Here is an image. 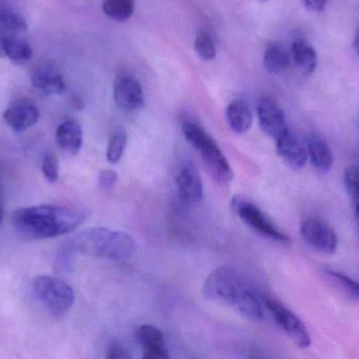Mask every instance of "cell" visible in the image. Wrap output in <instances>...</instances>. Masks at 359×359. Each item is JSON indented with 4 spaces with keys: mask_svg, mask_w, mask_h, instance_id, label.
<instances>
[{
    "mask_svg": "<svg viewBox=\"0 0 359 359\" xmlns=\"http://www.w3.org/2000/svg\"><path fill=\"white\" fill-rule=\"evenodd\" d=\"M136 337L143 349L165 346L163 332L154 325L145 324L139 327L136 331Z\"/></svg>",
    "mask_w": 359,
    "mask_h": 359,
    "instance_id": "cell-23",
    "label": "cell"
},
{
    "mask_svg": "<svg viewBox=\"0 0 359 359\" xmlns=\"http://www.w3.org/2000/svg\"><path fill=\"white\" fill-rule=\"evenodd\" d=\"M56 142L65 153L77 155L83 144V130L74 120H67L56 130Z\"/></svg>",
    "mask_w": 359,
    "mask_h": 359,
    "instance_id": "cell-17",
    "label": "cell"
},
{
    "mask_svg": "<svg viewBox=\"0 0 359 359\" xmlns=\"http://www.w3.org/2000/svg\"><path fill=\"white\" fill-rule=\"evenodd\" d=\"M4 119L15 132H25L37 123L39 120V111L27 99H19L6 109Z\"/></svg>",
    "mask_w": 359,
    "mask_h": 359,
    "instance_id": "cell-12",
    "label": "cell"
},
{
    "mask_svg": "<svg viewBox=\"0 0 359 359\" xmlns=\"http://www.w3.org/2000/svg\"><path fill=\"white\" fill-rule=\"evenodd\" d=\"M103 12L116 21L128 20L134 14V0H104L102 4Z\"/></svg>",
    "mask_w": 359,
    "mask_h": 359,
    "instance_id": "cell-22",
    "label": "cell"
},
{
    "mask_svg": "<svg viewBox=\"0 0 359 359\" xmlns=\"http://www.w3.org/2000/svg\"><path fill=\"white\" fill-rule=\"evenodd\" d=\"M2 219H4V209H2L1 202H0V225H1Z\"/></svg>",
    "mask_w": 359,
    "mask_h": 359,
    "instance_id": "cell-34",
    "label": "cell"
},
{
    "mask_svg": "<svg viewBox=\"0 0 359 359\" xmlns=\"http://www.w3.org/2000/svg\"><path fill=\"white\" fill-rule=\"evenodd\" d=\"M114 99L124 111H138L144 104V92L134 78L121 77L114 84Z\"/></svg>",
    "mask_w": 359,
    "mask_h": 359,
    "instance_id": "cell-13",
    "label": "cell"
},
{
    "mask_svg": "<svg viewBox=\"0 0 359 359\" xmlns=\"http://www.w3.org/2000/svg\"><path fill=\"white\" fill-rule=\"evenodd\" d=\"M257 119L261 130L276 141L289 130L284 111L269 97H264L259 100L257 104Z\"/></svg>",
    "mask_w": 359,
    "mask_h": 359,
    "instance_id": "cell-9",
    "label": "cell"
},
{
    "mask_svg": "<svg viewBox=\"0 0 359 359\" xmlns=\"http://www.w3.org/2000/svg\"><path fill=\"white\" fill-rule=\"evenodd\" d=\"M182 130L186 140L198 151L211 178L221 185H228L233 180V170L215 139L198 124L184 121Z\"/></svg>",
    "mask_w": 359,
    "mask_h": 359,
    "instance_id": "cell-4",
    "label": "cell"
},
{
    "mask_svg": "<svg viewBox=\"0 0 359 359\" xmlns=\"http://www.w3.org/2000/svg\"><path fill=\"white\" fill-rule=\"evenodd\" d=\"M128 145V135L126 130L122 128L114 130L113 134L109 137V144L107 149V159L109 163H119L120 160L123 157Z\"/></svg>",
    "mask_w": 359,
    "mask_h": 359,
    "instance_id": "cell-24",
    "label": "cell"
},
{
    "mask_svg": "<svg viewBox=\"0 0 359 359\" xmlns=\"http://www.w3.org/2000/svg\"><path fill=\"white\" fill-rule=\"evenodd\" d=\"M38 301L55 316L67 313L75 304V292L65 280L50 276H36L32 283Z\"/></svg>",
    "mask_w": 359,
    "mask_h": 359,
    "instance_id": "cell-5",
    "label": "cell"
},
{
    "mask_svg": "<svg viewBox=\"0 0 359 359\" xmlns=\"http://www.w3.org/2000/svg\"><path fill=\"white\" fill-rule=\"evenodd\" d=\"M226 119L232 132L238 135L245 134L252 126V111L246 101L234 100L226 109Z\"/></svg>",
    "mask_w": 359,
    "mask_h": 359,
    "instance_id": "cell-18",
    "label": "cell"
},
{
    "mask_svg": "<svg viewBox=\"0 0 359 359\" xmlns=\"http://www.w3.org/2000/svg\"><path fill=\"white\" fill-rule=\"evenodd\" d=\"M32 86L46 96L58 95L65 90V82L59 69L54 65H43L32 73Z\"/></svg>",
    "mask_w": 359,
    "mask_h": 359,
    "instance_id": "cell-14",
    "label": "cell"
},
{
    "mask_svg": "<svg viewBox=\"0 0 359 359\" xmlns=\"http://www.w3.org/2000/svg\"><path fill=\"white\" fill-rule=\"evenodd\" d=\"M354 48L359 56V29L356 32L355 39H354Z\"/></svg>",
    "mask_w": 359,
    "mask_h": 359,
    "instance_id": "cell-33",
    "label": "cell"
},
{
    "mask_svg": "<svg viewBox=\"0 0 359 359\" xmlns=\"http://www.w3.org/2000/svg\"><path fill=\"white\" fill-rule=\"evenodd\" d=\"M118 181V175L115 170H101L98 176L99 187L103 190H111L115 187Z\"/></svg>",
    "mask_w": 359,
    "mask_h": 359,
    "instance_id": "cell-29",
    "label": "cell"
},
{
    "mask_svg": "<svg viewBox=\"0 0 359 359\" xmlns=\"http://www.w3.org/2000/svg\"><path fill=\"white\" fill-rule=\"evenodd\" d=\"M345 185L355 207L356 215L359 219V170L355 168L348 170L345 174Z\"/></svg>",
    "mask_w": 359,
    "mask_h": 359,
    "instance_id": "cell-27",
    "label": "cell"
},
{
    "mask_svg": "<svg viewBox=\"0 0 359 359\" xmlns=\"http://www.w3.org/2000/svg\"><path fill=\"white\" fill-rule=\"evenodd\" d=\"M194 48L203 60H213L217 56V48L210 36L206 33H198L194 40Z\"/></svg>",
    "mask_w": 359,
    "mask_h": 359,
    "instance_id": "cell-26",
    "label": "cell"
},
{
    "mask_svg": "<svg viewBox=\"0 0 359 359\" xmlns=\"http://www.w3.org/2000/svg\"><path fill=\"white\" fill-rule=\"evenodd\" d=\"M325 274L329 280H331V282L337 285V287L346 292V294L359 301V282L358 280L349 278L341 272L334 271V270L327 269Z\"/></svg>",
    "mask_w": 359,
    "mask_h": 359,
    "instance_id": "cell-25",
    "label": "cell"
},
{
    "mask_svg": "<svg viewBox=\"0 0 359 359\" xmlns=\"http://www.w3.org/2000/svg\"><path fill=\"white\" fill-rule=\"evenodd\" d=\"M33 57V50L22 36L0 32V58L10 59L15 65H25Z\"/></svg>",
    "mask_w": 359,
    "mask_h": 359,
    "instance_id": "cell-15",
    "label": "cell"
},
{
    "mask_svg": "<svg viewBox=\"0 0 359 359\" xmlns=\"http://www.w3.org/2000/svg\"><path fill=\"white\" fill-rule=\"evenodd\" d=\"M262 302L276 324L297 348L307 349L311 346L309 331L297 314L293 313L289 308L272 297H262Z\"/></svg>",
    "mask_w": 359,
    "mask_h": 359,
    "instance_id": "cell-7",
    "label": "cell"
},
{
    "mask_svg": "<svg viewBox=\"0 0 359 359\" xmlns=\"http://www.w3.org/2000/svg\"><path fill=\"white\" fill-rule=\"evenodd\" d=\"M142 359H170V358L165 346H162V347L143 349Z\"/></svg>",
    "mask_w": 359,
    "mask_h": 359,
    "instance_id": "cell-30",
    "label": "cell"
},
{
    "mask_svg": "<svg viewBox=\"0 0 359 359\" xmlns=\"http://www.w3.org/2000/svg\"><path fill=\"white\" fill-rule=\"evenodd\" d=\"M27 31H29V27L22 15L8 6H0V32L1 33L25 37Z\"/></svg>",
    "mask_w": 359,
    "mask_h": 359,
    "instance_id": "cell-20",
    "label": "cell"
},
{
    "mask_svg": "<svg viewBox=\"0 0 359 359\" xmlns=\"http://www.w3.org/2000/svg\"><path fill=\"white\" fill-rule=\"evenodd\" d=\"M291 56L295 65L304 73L312 74L318 65V55L313 46H310L306 40L297 39L291 46Z\"/></svg>",
    "mask_w": 359,
    "mask_h": 359,
    "instance_id": "cell-19",
    "label": "cell"
},
{
    "mask_svg": "<svg viewBox=\"0 0 359 359\" xmlns=\"http://www.w3.org/2000/svg\"><path fill=\"white\" fill-rule=\"evenodd\" d=\"M65 250L72 255L124 261L134 255L136 242L126 232L105 227H92L72 236L65 245Z\"/></svg>",
    "mask_w": 359,
    "mask_h": 359,
    "instance_id": "cell-3",
    "label": "cell"
},
{
    "mask_svg": "<svg viewBox=\"0 0 359 359\" xmlns=\"http://www.w3.org/2000/svg\"><path fill=\"white\" fill-rule=\"evenodd\" d=\"M86 219V211L78 207L39 205L17 209L13 213L12 223L23 236L44 240L71 233Z\"/></svg>",
    "mask_w": 359,
    "mask_h": 359,
    "instance_id": "cell-2",
    "label": "cell"
},
{
    "mask_svg": "<svg viewBox=\"0 0 359 359\" xmlns=\"http://www.w3.org/2000/svg\"><path fill=\"white\" fill-rule=\"evenodd\" d=\"M289 65L290 57L282 46L272 44L266 50L264 55V67L270 74L278 75L284 72Z\"/></svg>",
    "mask_w": 359,
    "mask_h": 359,
    "instance_id": "cell-21",
    "label": "cell"
},
{
    "mask_svg": "<svg viewBox=\"0 0 359 359\" xmlns=\"http://www.w3.org/2000/svg\"><path fill=\"white\" fill-rule=\"evenodd\" d=\"M232 211L244 222L245 224L252 228L255 232L261 234L264 238L280 244H290L288 236L280 231L271 219L249 200L243 196H234L231 201Z\"/></svg>",
    "mask_w": 359,
    "mask_h": 359,
    "instance_id": "cell-6",
    "label": "cell"
},
{
    "mask_svg": "<svg viewBox=\"0 0 359 359\" xmlns=\"http://www.w3.org/2000/svg\"><path fill=\"white\" fill-rule=\"evenodd\" d=\"M308 156L312 165L320 172H330L334 163V158L328 142L320 135L313 133L309 135L307 141Z\"/></svg>",
    "mask_w": 359,
    "mask_h": 359,
    "instance_id": "cell-16",
    "label": "cell"
},
{
    "mask_svg": "<svg viewBox=\"0 0 359 359\" xmlns=\"http://www.w3.org/2000/svg\"><path fill=\"white\" fill-rule=\"evenodd\" d=\"M302 1L308 10L313 12H322L327 4V0H302Z\"/></svg>",
    "mask_w": 359,
    "mask_h": 359,
    "instance_id": "cell-32",
    "label": "cell"
},
{
    "mask_svg": "<svg viewBox=\"0 0 359 359\" xmlns=\"http://www.w3.org/2000/svg\"><path fill=\"white\" fill-rule=\"evenodd\" d=\"M203 294L209 301L233 307L248 320H263L262 299L248 278L236 268L221 266L213 270L203 284Z\"/></svg>",
    "mask_w": 359,
    "mask_h": 359,
    "instance_id": "cell-1",
    "label": "cell"
},
{
    "mask_svg": "<svg viewBox=\"0 0 359 359\" xmlns=\"http://www.w3.org/2000/svg\"><path fill=\"white\" fill-rule=\"evenodd\" d=\"M259 1L265 2V1H267V0H259Z\"/></svg>",
    "mask_w": 359,
    "mask_h": 359,
    "instance_id": "cell-35",
    "label": "cell"
},
{
    "mask_svg": "<svg viewBox=\"0 0 359 359\" xmlns=\"http://www.w3.org/2000/svg\"><path fill=\"white\" fill-rule=\"evenodd\" d=\"M276 153L293 170H302L307 163L308 151L303 141L292 130H288L276 141Z\"/></svg>",
    "mask_w": 359,
    "mask_h": 359,
    "instance_id": "cell-11",
    "label": "cell"
},
{
    "mask_svg": "<svg viewBox=\"0 0 359 359\" xmlns=\"http://www.w3.org/2000/svg\"><path fill=\"white\" fill-rule=\"evenodd\" d=\"M42 174L50 183H55L59 179L58 160L53 154H48L42 160Z\"/></svg>",
    "mask_w": 359,
    "mask_h": 359,
    "instance_id": "cell-28",
    "label": "cell"
},
{
    "mask_svg": "<svg viewBox=\"0 0 359 359\" xmlns=\"http://www.w3.org/2000/svg\"><path fill=\"white\" fill-rule=\"evenodd\" d=\"M107 359H133L128 350L119 343L111 344L107 351Z\"/></svg>",
    "mask_w": 359,
    "mask_h": 359,
    "instance_id": "cell-31",
    "label": "cell"
},
{
    "mask_svg": "<svg viewBox=\"0 0 359 359\" xmlns=\"http://www.w3.org/2000/svg\"><path fill=\"white\" fill-rule=\"evenodd\" d=\"M301 234L306 244L318 252L332 255L337 251V236L327 222L316 217L305 219L301 225Z\"/></svg>",
    "mask_w": 359,
    "mask_h": 359,
    "instance_id": "cell-8",
    "label": "cell"
},
{
    "mask_svg": "<svg viewBox=\"0 0 359 359\" xmlns=\"http://www.w3.org/2000/svg\"><path fill=\"white\" fill-rule=\"evenodd\" d=\"M180 198L187 204H196L203 198V182L194 164L184 162L176 175Z\"/></svg>",
    "mask_w": 359,
    "mask_h": 359,
    "instance_id": "cell-10",
    "label": "cell"
}]
</instances>
